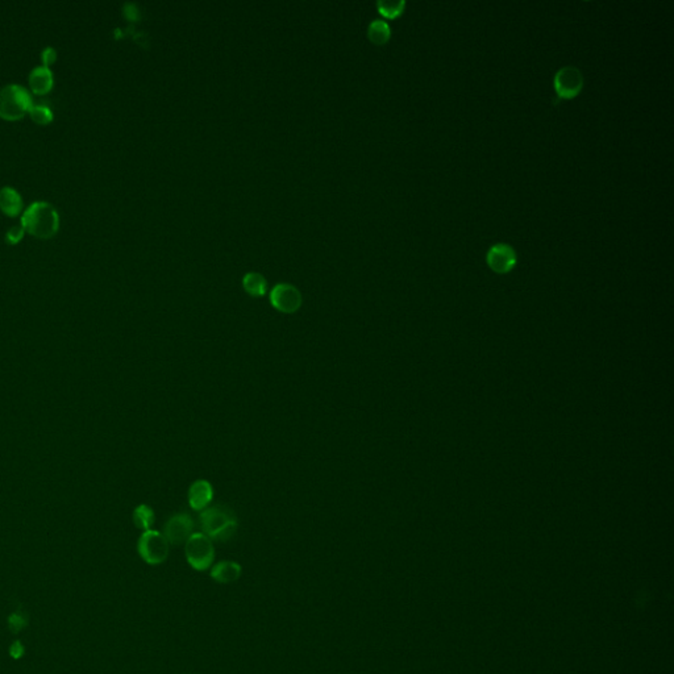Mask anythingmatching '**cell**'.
Segmentation results:
<instances>
[{
    "instance_id": "cell-8",
    "label": "cell",
    "mask_w": 674,
    "mask_h": 674,
    "mask_svg": "<svg viewBox=\"0 0 674 674\" xmlns=\"http://www.w3.org/2000/svg\"><path fill=\"white\" fill-rule=\"evenodd\" d=\"M195 522L188 512H178L169 518L163 528V536L170 545H182L194 534Z\"/></svg>"
},
{
    "instance_id": "cell-4",
    "label": "cell",
    "mask_w": 674,
    "mask_h": 674,
    "mask_svg": "<svg viewBox=\"0 0 674 674\" xmlns=\"http://www.w3.org/2000/svg\"><path fill=\"white\" fill-rule=\"evenodd\" d=\"M185 556L192 569L198 572L210 569L215 561L213 540L203 532H194L185 543Z\"/></svg>"
},
{
    "instance_id": "cell-3",
    "label": "cell",
    "mask_w": 674,
    "mask_h": 674,
    "mask_svg": "<svg viewBox=\"0 0 674 674\" xmlns=\"http://www.w3.org/2000/svg\"><path fill=\"white\" fill-rule=\"evenodd\" d=\"M32 104V97L23 86L11 83L0 88V117L17 120L29 113Z\"/></svg>"
},
{
    "instance_id": "cell-1",
    "label": "cell",
    "mask_w": 674,
    "mask_h": 674,
    "mask_svg": "<svg viewBox=\"0 0 674 674\" xmlns=\"http://www.w3.org/2000/svg\"><path fill=\"white\" fill-rule=\"evenodd\" d=\"M199 522L202 532L213 541L227 543L238 532V518L232 510L222 504L210 506L200 511Z\"/></svg>"
},
{
    "instance_id": "cell-5",
    "label": "cell",
    "mask_w": 674,
    "mask_h": 674,
    "mask_svg": "<svg viewBox=\"0 0 674 674\" xmlns=\"http://www.w3.org/2000/svg\"><path fill=\"white\" fill-rule=\"evenodd\" d=\"M140 557L149 565H160L167 560L170 544L160 531L148 529L141 534L138 541Z\"/></svg>"
},
{
    "instance_id": "cell-17",
    "label": "cell",
    "mask_w": 674,
    "mask_h": 674,
    "mask_svg": "<svg viewBox=\"0 0 674 674\" xmlns=\"http://www.w3.org/2000/svg\"><path fill=\"white\" fill-rule=\"evenodd\" d=\"M406 7L404 0H379L377 1V8L385 17L395 19L403 13Z\"/></svg>"
},
{
    "instance_id": "cell-14",
    "label": "cell",
    "mask_w": 674,
    "mask_h": 674,
    "mask_svg": "<svg viewBox=\"0 0 674 674\" xmlns=\"http://www.w3.org/2000/svg\"><path fill=\"white\" fill-rule=\"evenodd\" d=\"M243 288L249 294L250 297L260 298L263 297L268 291V282L265 277L257 272H249L243 278Z\"/></svg>"
},
{
    "instance_id": "cell-21",
    "label": "cell",
    "mask_w": 674,
    "mask_h": 674,
    "mask_svg": "<svg viewBox=\"0 0 674 674\" xmlns=\"http://www.w3.org/2000/svg\"><path fill=\"white\" fill-rule=\"evenodd\" d=\"M57 60V50L51 47H48L45 49L41 51V61H42V65L49 67L50 65L56 63Z\"/></svg>"
},
{
    "instance_id": "cell-11",
    "label": "cell",
    "mask_w": 674,
    "mask_h": 674,
    "mask_svg": "<svg viewBox=\"0 0 674 674\" xmlns=\"http://www.w3.org/2000/svg\"><path fill=\"white\" fill-rule=\"evenodd\" d=\"M243 568L236 561L231 560H223V561L216 562L211 566V578L213 581L219 584H232L236 582L241 577Z\"/></svg>"
},
{
    "instance_id": "cell-2",
    "label": "cell",
    "mask_w": 674,
    "mask_h": 674,
    "mask_svg": "<svg viewBox=\"0 0 674 674\" xmlns=\"http://www.w3.org/2000/svg\"><path fill=\"white\" fill-rule=\"evenodd\" d=\"M22 225L25 232L38 238H50L60 228V216L54 206L38 200L28 206L22 215Z\"/></svg>"
},
{
    "instance_id": "cell-13",
    "label": "cell",
    "mask_w": 674,
    "mask_h": 674,
    "mask_svg": "<svg viewBox=\"0 0 674 674\" xmlns=\"http://www.w3.org/2000/svg\"><path fill=\"white\" fill-rule=\"evenodd\" d=\"M0 210L8 216H16L23 210V198L20 192L11 186L0 188Z\"/></svg>"
},
{
    "instance_id": "cell-9",
    "label": "cell",
    "mask_w": 674,
    "mask_h": 674,
    "mask_svg": "<svg viewBox=\"0 0 674 674\" xmlns=\"http://www.w3.org/2000/svg\"><path fill=\"white\" fill-rule=\"evenodd\" d=\"M486 260L491 270L498 274H506L516 265L518 257L511 245L500 243L488 249Z\"/></svg>"
},
{
    "instance_id": "cell-6",
    "label": "cell",
    "mask_w": 674,
    "mask_h": 674,
    "mask_svg": "<svg viewBox=\"0 0 674 674\" xmlns=\"http://www.w3.org/2000/svg\"><path fill=\"white\" fill-rule=\"evenodd\" d=\"M556 94L561 99H573L584 88V75L575 66H564L553 79Z\"/></svg>"
},
{
    "instance_id": "cell-20",
    "label": "cell",
    "mask_w": 674,
    "mask_h": 674,
    "mask_svg": "<svg viewBox=\"0 0 674 674\" xmlns=\"http://www.w3.org/2000/svg\"><path fill=\"white\" fill-rule=\"evenodd\" d=\"M25 229L23 228V225H13L11 227L7 232H6V241L8 244H19L23 238H24Z\"/></svg>"
},
{
    "instance_id": "cell-7",
    "label": "cell",
    "mask_w": 674,
    "mask_h": 674,
    "mask_svg": "<svg viewBox=\"0 0 674 674\" xmlns=\"http://www.w3.org/2000/svg\"><path fill=\"white\" fill-rule=\"evenodd\" d=\"M269 298L275 310L282 313H295L303 304L299 288L290 283H277L270 290Z\"/></svg>"
},
{
    "instance_id": "cell-10",
    "label": "cell",
    "mask_w": 674,
    "mask_h": 674,
    "mask_svg": "<svg viewBox=\"0 0 674 674\" xmlns=\"http://www.w3.org/2000/svg\"><path fill=\"white\" fill-rule=\"evenodd\" d=\"M213 495H215V491H213V484L210 481L197 479L188 487V504L194 511H203L207 507H210Z\"/></svg>"
},
{
    "instance_id": "cell-15",
    "label": "cell",
    "mask_w": 674,
    "mask_h": 674,
    "mask_svg": "<svg viewBox=\"0 0 674 674\" xmlns=\"http://www.w3.org/2000/svg\"><path fill=\"white\" fill-rule=\"evenodd\" d=\"M132 519H133V523L138 527V529L148 531V529H151V527L156 522V513L149 504H138V507L133 510Z\"/></svg>"
},
{
    "instance_id": "cell-12",
    "label": "cell",
    "mask_w": 674,
    "mask_h": 674,
    "mask_svg": "<svg viewBox=\"0 0 674 674\" xmlns=\"http://www.w3.org/2000/svg\"><path fill=\"white\" fill-rule=\"evenodd\" d=\"M53 83H54L53 73L49 67L44 65L35 67L29 74V86L32 88V91L38 95L49 92L53 88Z\"/></svg>"
},
{
    "instance_id": "cell-16",
    "label": "cell",
    "mask_w": 674,
    "mask_h": 674,
    "mask_svg": "<svg viewBox=\"0 0 674 674\" xmlns=\"http://www.w3.org/2000/svg\"><path fill=\"white\" fill-rule=\"evenodd\" d=\"M368 36L375 45H384L391 38V28L384 20H373L368 28Z\"/></svg>"
},
{
    "instance_id": "cell-19",
    "label": "cell",
    "mask_w": 674,
    "mask_h": 674,
    "mask_svg": "<svg viewBox=\"0 0 674 674\" xmlns=\"http://www.w3.org/2000/svg\"><path fill=\"white\" fill-rule=\"evenodd\" d=\"M28 625V616L23 611H15L8 616V628L13 634H19Z\"/></svg>"
},
{
    "instance_id": "cell-18",
    "label": "cell",
    "mask_w": 674,
    "mask_h": 674,
    "mask_svg": "<svg viewBox=\"0 0 674 674\" xmlns=\"http://www.w3.org/2000/svg\"><path fill=\"white\" fill-rule=\"evenodd\" d=\"M28 113L38 124H48L53 120V111L45 104H32Z\"/></svg>"
},
{
    "instance_id": "cell-22",
    "label": "cell",
    "mask_w": 674,
    "mask_h": 674,
    "mask_svg": "<svg viewBox=\"0 0 674 674\" xmlns=\"http://www.w3.org/2000/svg\"><path fill=\"white\" fill-rule=\"evenodd\" d=\"M25 655V647L22 641H13L10 647V656L13 660H20Z\"/></svg>"
}]
</instances>
